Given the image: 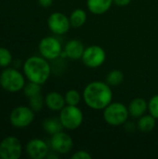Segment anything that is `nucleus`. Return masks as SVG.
Wrapping results in <instances>:
<instances>
[{"label": "nucleus", "instance_id": "25", "mask_svg": "<svg viewBox=\"0 0 158 159\" xmlns=\"http://www.w3.org/2000/svg\"><path fill=\"white\" fill-rule=\"evenodd\" d=\"M148 112L155 118L158 119V94L154 95L148 102Z\"/></svg>", "mask_w": 158, "mask_h": 159}, {"label": "nucleus", "instance_id": "8", "mask_svg": "<svg viewBox=\"0 0 158 159\" xmlns=\"http://www.w3.org/2000/svg\"><path fill=\"white\" fill-rule=\"evenodd\" d=\"M34 119V111L29 106H18L12 110L9 116L10 124L18 129L30 126Z\"/></svg>", "mask_w": 158, "mask_h": 159}, {"label": "nucleus", "instance_id": "23", "mask_svg": "<svg viewBox=\"0 0 158 159\" xmlns=\"http://www.w3.org/2000/svg\"><path fill=\"white\" fill-rule=\"evenodd\" d=\"M44 104H45V99L41 94H37L29 98V106L34 112L41 111L44 107Z\"/></svg>", "mask_w": 158, "mask_h": 159}, {"label": "nucleus", "instance_id": "17", "mask_svg": "<svg viewBox=\"0 0 158 159\" xmlns=\"http://www.w3.org/2000/svg\"><path fill=\"white\" fill-rule=\"evenodd\" d=\"M156 126V118H155L152 115H143L141 117H139L137 127L138 129L142 132L148 133L155 129Z\"/></svg>", "mask_w": 158, "mask_h": 159}, {"label": "nucleus", "instance_id": "3", "mask_svg": "<svg viewBox=\"0 0 158 159\" xmlns=\"http://www.w3.org/2000/svg\"><path fill=\"white\" fill-rule=\"evenodd\" d=\"M102 111L104 121L113 127H119L126 124L129 116L128 106L119 102H112Z\"/></svg>", "mask_w": 158, "mask_h": 159}, {"label": "nucleus", "instance_id": "12", "mask_svg": "<svg viewBox=\"0 0 158 159\" xmlns=\"http://www.w3.org/2000/svg\"><path fill=\"white\" fill-rule=\"evenodd\" d=\"M26 153L33 159H43L48 155V145L41 139H32L26 144Z\"/></svg>", "mask_w": 158, "mask_h": 159}, {"label": "nucleus", "instance_id": "4", "mask_svg": "<svg viewBox=\"0 0 158 159\" xmlns=\"http://www.w3.org/2000/svg\"><path fill=\"white\" fill-rule=\"evenodd\" d=\"M60 112L59 117L65 129L74 130L80 128L83 124L84 114L77 105L66 104Z\"/></svg>", "mask_w": 158, "mask_h": 159}, {"label": "nucleus", "instance_id": "20", "mask_svg": "<svg viewBox=\"0 0 158 159\" xmlns=\"http://www.w3.org/2000/svg\"><path fill=\"white\" fill-rule=\"evenodd\" d=\"M124 80V74L118 69L111 70L106 75V83L111 87H117L122 84Z\"/></svg>", "mask_w": 158, "mask_h": 159}, {"label": "nucleus", "instance_id": "6", "mask_svg": "<svg viewBox=\"0 0 158 159\" xmlns=\"http://www.w3.org/2000/svg\"><path fill=\"white\" fill-rule=\"evenodd\" d=\"M81 60L83 63L88 68H99L106 61V52L101 46L92 45L85 48Z\"/></svg>", "mask_w": 158, "mask_h": 159}, {"label": "nucleus", "instance_id": "16", "mask_svg": "<svg viewBox=\"0 0 158 159\" xmlns=\"http://www.w3.org/2000/svg\"><path fill=\"white\" fill-rule=\"evenodd\" d=\"M128 108L129 116L135 118H139L145 115L146 111H148V102L143 98H135L129 102Z\"/></svg>", "mask_w": 158, "mask_h": 159}, {"label": "nucleus", "instance_id": "9", "mask_svg": "<svg viewBox=\"0 0 158 159\" xmlns=\"http://www.w3.org/2000/svg\"><path fill=\"white\" fill-rule=\"evenodd\" d=\"M22 153L20 141L14 136H8L0 143V158L18 159Z\"/></svg>", "mask_w": 158, "mask_h": 159}, {"label": "nucleus", "instance_id": "14", "mask_svg": "<svg viewBox=\"0 0 158 159\" xmlns=\"http://www.w3.org/2000/svg\"><path fill=\"white\" fill-rule=\"evenodd\" d=\"M45 104L49 110L58 112L66 105V102L63 95L57 91H51L47 94L45 98Z\"/></svg>", "mask_w": 158, "mask_h": 159}, {"label": "nucleus", "instance_id": "2", "mask_svg": "<svg viewBox=\"0 0 158 159\" xmlns=\"http://www.w3.org/2000/svg\"><path fill=\"white\" fill-rule=\"evenodd\" d=\"M22 69L25 77L29 81L39 85L45 84L51 75L50 64L42 56H32L28 58L24 61Z\"/></svg>", "mask_w": 158, "mask_h": 159}, {"label": "nucleus", "instance_id": "5", "mask_svg": "<svg viewBox=\"0 0 158 159\" xmlns=\"http://www.w3.org/2000/svg\"><path fill=\"white\" fill-rule=\"evenodd\" d=\"M24 75L17 69L7 68L0 75V86L8 92H18L25 86Z\"/></svg>", "mask_w": 158, "mask_h": 159}, {"label": "nucleus", "instance_id": "18", "mask_svg": "<svg viewBox=\"0 0 158 159\" xmlns=\"http://www.w3.org/2000/svg\"><path fill=\"white\" fill-rule=\"evenodd\" d=\"M43 129L44 130L49 134V135H54L60 131H61L64 128L59 118L56 117H50V118H47L43 121Z\"/></svg>", "mask_w": 158, "mask_h": 159}, {"label": "nucleus", "instance_id": "26", "mask_svg": "<svg viewBox=\"0 0 158 159\" xmlns=\"http://www.w3.org/2000/svg\"><path fill=\"white\" fill-rule=\"evenodd\" d=\"M92 156L89 152L86 150H79L74 153L72 156V159H91Z\"/></svg>", "mask_w": 158, "mask_h": 159}, {"label": "nucleus", "instance_id": "19", "mask_svg": "<svg viewBox=\"0 0 158 159\" xmlns=\"http://www.w3.org/2000/svg\"><path fill=\"white\" fill-rule=\"evenodd\" d=\"M88 15L86 11L82 8H75L72 11V13L69 16L71 26L74 28H80L82 27L86 21H87Z\"/></svg>", "mask_w": 158, "mask_h": 159}, {"label": "nucleus", "instance_id": "13", "mask_svg": "<svg viewBox=\"0 0 158 159\" xmlns=\"http://www.w3.org/2000/svg\"><path fill=\"white\" fill-rule=\"evenodd\" d=\"M85 48H86L84 44L80 40L71 39L66 43L63 49V53L61 55H65L67 58L71 60H78L82 58Z\"/></svg>", "mask_w": 158, "mask_h": 159}, {"label": "nucleus", "instance_id": "15", "mask_svg": "<svg viewBox=\"0 0 158 159\" xmlns=\"http://www.w3.org/2000/svg\"><path fill=\"white\" fill-rule=\"evenodd\" d=\"M114 0H87L88 9L94 15L106 13L113 6Z\"/></svg>", "mask_w": 158, "mask_h": 159}, {"label": "nucleus", "instance_id": "21", "mask_svg": "<svg viewBox=\"0 0 158 159\" xmlns=\"http://www.w3.org/2000/svg\"><path fill=\"white\" fill-rule=\"evenodd\" d=\"M82 97L83 96L76 89H69L64 95L66 104L68 105H78L82 100Z\"/></svg>", "mask_w": 158, "mask_h": 159}, {"label": "nucleus", "instance_id": "22", "mask_svg": "<svg viewBox=\"0 0 158 159\" xmlns=\"http://www.w3.org/2000/svg\"><path fill=\"white\" fill-rule=\"evenodd\" d=\"M23 93L26 97L31 98L34 95L40 94L41 93V85L29 81V83L25 84L23 87Z\"/></svg>", "mask_w": 158, "mask_h": 159}, {"label": "nucleus", "instance_id": "11", "mask_svg": "<svg viewBox=\"0 0 158 159\" xmlns=\"http://www.w3.org/2000/svg\"><path fill=\"white\" fill-rule=\"evenodd\" d=\"M47 26L53 34L59 35L66 34L72 27L69 17L61 12L51 13L47 19Z\"/></svg>", "mask_w": 158, "mask_h": 159}, {"label": "nucleus", "instance_id": "7", "mask_svg": "<svg viewBox=\"0 0 158 159\" xmlns=\"http://www.w3.org/2000/svg\"><path fill=\"white\" fill-rule=\"evenodd\" d=\"M38 50L40 55L47 61H54L62 54L61 44L54 36L42 38L38 45Z\"/></svg>", "mask_w": 158, "mask_h": 159}, {"label": "nucleus", "instance_id": "10", "mask_svg": "<svg viewBox=\"0 0 158 159\" xmlns=\"http://www.w3.org/2000/svg\"><path fill=\"white\" fill-rule=\"evenodd\" d=\"M50 147L55 153L66 155L72 151L74 147V141L68 133L61 130L54 135H51Z\"/></svg>", "mask_w": 158, "mask_h": 159}, {"label": "nucleus", "instance_id": "24", "mask_svg": "<svg viewBox=\"0 0 158 159\" xmlns=\"http://www.w3.org/2000/svg\"><path fill=\"white\" fill-rule=\"evenodd\" d=\"M12 62V54L6 48H0V67H7Z\"/></svg>", "mask_w": 158, "mask_h": 159}, {"label": "nucleus", "instance_id": "27", "mask_svg": "<svg viewBox=\"0 0 158 159\" xmlns=\"http://www.w3.org/2000/svg\"><path fill=\"white\" fill-rule=\"evenodd\" d=\"M131 0H114V4L118 7H126L129 5Z\"/></svg>", "mask_w": 158, "mask_h": 159}, {"label": "nucleus", "instance_id": "1", "mask_svg": "<svg viewBox=\"0 0 158 159\" xmlns=\"http://www.w3.org/2000/svg\"><path fill=\"white\" fill-rule=\"evenodd\" d=\"M83 100L88 107L102 111L113 102L112 87L103 81H92L83 90Z\"/></svg>", "mask_w": 158, "mask_h": 159}, {"label": "nucleus", "instance_id": "28", "mask_svg": "<svg viewBox=\"0 0 158 159\" xmlns=\"http://www.w3.org/2000/svg\"><path fill=\"white\" fill-rule=\"evenodd\" d=\"M39 5L43 7H49L53 4V0H37Z\"/></svg>", "mask_w": 158, "mask_h": 159}]
</instances>
